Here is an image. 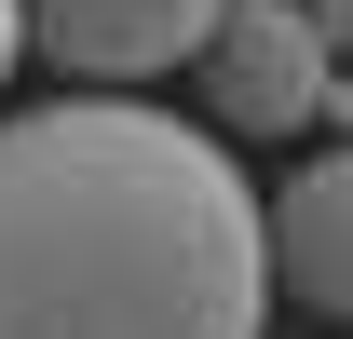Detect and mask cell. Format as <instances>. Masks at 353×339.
Here are the masks:
<instances>
[{"label": "cell", "mask_w": 353, "mask_h": 339, "mask_svg": "<svg viewBox=\"0 0 353 339\" xmlns=\"http://www.w3.org/2000/svg\"><path fill=\"white\" fill-rule=\"evenodd\" d=\"M231 0H28V28H41L54 68H82V82H163V68H204Z\"/></svg>", "instance_id": "cell-3"}, {"label": "cell", "mask_w": 353, "mask_h": 339, "mask_svg": "<svg viewBox=\"0 0 353 339\" xmlns=\"http://www.w3.org/2000/svg\"><path fill=\"white\" fill-rule=\"evenodd\" d=\"M204 95H218L231 136H299V123H326V109H353L340 41L312 28V0H231L218 41H204Z\"/></svg>", "instance_id": "cell-2"}, {"label": "cell", "mask_w": 353, "mask_h": 339, "mask_svg": "<svg viewBox=\"0 0 353 339\" xmlns=\"http://www.w3.org/2000/svg\"><path fill=\"white\" fill-rule=\"evenodd\" d=\"M272 204L231 136L54 95L0 123V339H259Z\"/></svg>", "instance_id": "cell-1"}, {"label": "cell", "mask_w": 353, "mask_h": 339, "mask_svg": "<svg viewBox=\"0 0 353 339\" xmlns=\"http://www.w3.org/2000/svg\"><path fill=\"white\" fill-rule=\"evenodd\" d=\"M41 41V28H28V0H0V82H14V54Z\"/></svg>", "instance_id": "cell-5"}, {"label": "cell", "mask_w": 353, "mask_h": 339, "mask_svg": "<svg viewBox=\"0 0 353 339\" xmlns=\"http://www.w3.org/2000/svg\"><path fill=\"white\" fill-rule=\"evenodd\" d=\"M312 28H326V41H340V54H353V0H312Z\"/></svg>", "instance_id": "cell-6"}, {"label": "cell", "mask_w": 353, "mask_h": 339, "mask_svg": "<svg viewBox=\"0 0 353 339\" xmlns=\"http://www.w3.org/2000/svg\"><path fill=\"white\" fill-rule=\"evenodd\" d=\"M272 285L326 326H353V150H312L272 190Z\"/></svg>", "instance_id": "cell-4"}]
</instances>
